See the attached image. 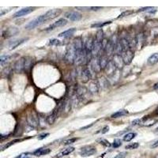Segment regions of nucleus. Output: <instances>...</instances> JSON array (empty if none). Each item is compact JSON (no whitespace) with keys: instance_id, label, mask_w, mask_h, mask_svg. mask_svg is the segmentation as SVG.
<instances>
[{"instance_id":"nucleus-44","label":"nucleus","mask_w":158,"mask_h":158,"mask_svg":"<svg viewBox=\"0 0 158 158\" xmlns=\"http://www.w3.org/2000/svg\"><path fill=\"white\" fill-rule=\"evenodd\" d=\"M155 133L157 134H158V127H157V128L155 129Z\"/></svg>"},{"instance_id":"nucleus-41","label":"nucleus","mask_w":158,"mask_h":158,"mask_svg":"<svg viewBox=\"0 0 158 158\" xmlns=\"http://www.w3.org/2000/svg\"><path fill=\"white\" fill-rule=\"evenodd\" d=\"M101 8H102V7H99V6L97 7V6H96V7H91L90 9H91L92 10H96H96H101Z\"/></svg>"},{"instance_id":"nucleus-7","label":"nucleus","mask_w":158,"mask_h":158,"mask_svg":"<svg viewBox=\"0 0 158 158\" xmlns=\"http://www.w3.org/2000/svg\"><path fill=\"white\" fill-rule=\"evenodd\" d=\"M34 10H35V7H25V8L22 9V10H18L17 12H16V13L13 15V17L16 18V17L25 16V15L32 13L33 11H34Z\"/></svg>"},{"instance_id":"nucleus-14","label":"nucleus","mask_w":158,"mask_h":158,"mask_svg":"<svg viewBox=\"0 0 158 158\" xmlns=\"http://www.w3.org/2000/svg\"><path fill=\"white\" fill-rule=\"evenodd\" d=\"M91 66L93 69L94 71H101V64H100V59L98 58L95 56V59H93L91 61Z\"/></svg>"},{"instance_id":"nucleus-20","label":"nucleus","mask_w":158,"mask_h":158,"mask_svg":"<svg viewBox=\"0 0 158 158\" xmlns=\"http://www.w3.org/2000/svg\"><path fill=\"white\" fill-rule=\"evenodd\" d=\"M57 113H58V110H55L54 112H52V114L49 115L47 117V122H48V124L52 125V124L55 123V121L56 118H57V115H58Z\"/></svg>"},{"instance_id":"nucleus-16","label":"nucleus","mask_w":158,"mask_h":158,"mask_svg":"<svg viewBox=\"0 0 158 158\" xmlns=\"http://www.w3.org/2000/svg\"><path fill=\"white\" fill-rule=\"evenodd\" d=\"M158 63V52L151 55L150 57L148 58L147 63L148 65L153 66Z\"/></svg>"},{"instance_id":"nucleus-11","label":"nucleus","mask_w":158,"mask_h":158,"mask_svg":"<svg viewBox=\"0 0 158 158\" xmlns=\"http://www.w3.org/2000/svg\"><path fill=\"white\" fill-rule=\"evenodd\" d=\"M28 38H22V39H18V40H14V41H11L10 43L9 44V48L10 50H14L17 47H18L22 44H23L25 41H26Z\"/></svg>"},{"instance_id":"nucleus-1","label":"nucleus","mask_w":158,"mask_h":158,"mask_svg":"<svg viewBox=\"0 0 158 158\" xmlns=\"http://www.w3.org/2000/svg\"><path fill=\"white\" fill-rule=\"evenodd\" d=\"M76 57V48L74 44H70L66 49L65 54V60L69 63H73L75 61Z\"/></svg>"},{"instance_id":"nucleus-22","label":"nucleus","mask_w":158,"mask_h":158,"mask_svg":"<svg viewBox=\"0 0 158 158\" xmlns=\"http://www.w3.org/2000/svg\"><path fill=\"white\" fill-rule=\"evenodd\" d=\"M137 134L136 133H133V132H131V133H128L127 134H125L124 135V137H123V141L124 142H131V140H133L135 137H136Z\"/></svg>"},{"instance_id":"nucleus-35","label":"nucleus","mask_w":158,"mask_h":158,"mask_svg":"<svg viewBox=\"0 0 158 158\" xmlns=\"http://www.w3.org/2000/svg\"><path fill=\"white\" fill-rule=\"evenodd\" d=\"M59 44H60V41H59V40H56V39L51 40L49 43L50 45H59Z\"/></svg>"},{"instance_id":"nucleus-33","label":"nucleus","mask_w":158,"mask_h":158,"mask_svg":"<svg viewBox=\"0 0 158 158\" xmlns=\"http://www.w3.org/2000/svg\"><path fill=\"white\" fill-rule=\"evenodd\" d=\"M99 142L101 144H102L104 146H106V147H109V146H111V144H110V142L108 141H107L106 139H100L99 140Z\"/></svg>"},{"instance_id":"nucleus-23","label":"nucleus","mask_w":158,"mask_h":158,"mask_svg":"<svg viewBox=\"0 0 158 158\" xmlns=\"http://www.w3.org/2000/svg\"><path fill=\"white\" fill-rule=\"evenodd\" d=\"M108 56H102V57L100 59V64H101V68H104L106 67L107 65L108 64Z\"/></svg>"},{"instance_id":"nucleus-46","label":"nucleus","mask_w":158,"mask_h":158,"mask_svg":"<svg viewBox=\"0 0 158 158\" xmlns=\"http://www.w3.org/2000/svg\"><path fill=\"white\" fill-rule=\"evenodd\" d=\"M156 158H158V156H157V157H156Z\"/></svg>"},{"instance_id":"nucleus-8","label":"nucleus","mask_w":158,"mask_h":158,"mask_svg":"<svg viewBox=\"0 0 158 158\" xmlns=\"http://www.w3.org/2000/svg\"><path fill=\"white\" fill-rule=\"evenodd\" d=\"M25 57L21 58L19 60H17L14 65V71L17 73H21L23 71H25Z\"/></svg>"},{"instance_id":"nucleus-4","label":"nucleus","mask_w":158,"mask_h":158,"mask_svg":"<svg viewBox=\"0 0 158 158\" xmlns=\"http://www.w3.org/2000/svg\"><path fill=\"white\" fill-rule=\"evenodd\" d=\"M61 13H62V10L60 9H53V10H50L47 11L46 13L44 14L45 22L57 17Z\"/></svg>"},{"instance_id":"nucleus-29","label":"nucleus","mask_w":158,"mask_h":158,"mask_svg":"<svg viewBox=\"0 0 158 158\" xmlns=\"http://www.w3.org/2000/svg\"><path fill=\"white\" fill-rule=\"evenodd\" d=\"M138 147H139V143H138V142H133V143H131L128 145H127L125 149H127V150H135Z\"/></svg>"},{"instance_id":"nucleus-31","label":"nucleus","mask_w":158,"mask_h":158,"mask_svg":"<svg viewBox=\"0 0 158 158\" xmlns=\"http://www.w3.org/2000/svg\"><path fill=\"white\" fill-rule=\"evenodd\" d=\"M134 12L132 10H127V11H124V12H123L122 14H120V16L118 17L117 18L118 19H120V18H123V17H127V16H129L130 14H133Z\"/></svg>"},{"instance_id":"nucleus-42","label":"nucleus","mask_w":158,"mask_h":158,"mask_svg":"<svg viewBox=\"0 0 158 158\" xmlns=\"http://www.w3.org/2000/svg\"><path fill=\"white\" fill-rule=\"evenodd\" d=\"M153 89L156 90H158V82L157 83H156V84L153 85Z\"/></svg>"},{"instance_id":"nucleus-6","label":"nucleus","mask_w":158,"mask_h":158,"mask_svg":"<svg viewBox=\"0 0 158 158\" xmlns=\"http://www.w3.org/2000/svg\"><path fill=\"white\" fill-rule=\"evenodd\" d=\"M65 17L72 22H78L82 19V15L76 11H69L65 14Z\"/></svg>"},{"instance_id":"nucleus-18","label":"nucleus","mask_w":158,"mask_h":158,"mask_svg":"<svg viewBox=\"0 0 158 158\" xmlns=\"http://www.w3.org/2000/svg\"><path fill=\"white\" fill-rule=\"evenodd\" d=\"M28 123L29 124L31 127H36L37 126H38V120L36 119V116L33 115H29V116H28Z\"/></svg>"},{"instance_id":"nucleus-26","label":"nucleus","mask_w":158,"mask_h":158,"mask_svg":"<svg viewBox=\"0 0 158 158\" xmlns=\"http://www.w3.org/2000/svg\"><path fill=\"white\" fill-rule=\"evenodd\" d=\"M112 22H98V23H95V24H93L91 25V27L93 28H101L104 27L105 25H108V24H111Z\"/></svg>"},{"instance_id":"nucleus-9","label":"nucleus","mask_w":158,"mask_h":158,"mask_svg":"<svg viewBox=\"0 0 158 158\" xmlns=\"http://www.w3.org/2000/svg\"><path fill=\"white\" fill-rule=\"evenodd\" d=\"M122 57H123V62L126 64H129V63H131V60L134 58V53L132 52V51H131V49L127 50V51H123L122 53Z\"/></svg>"},{"instance_id":"nucleus-30","label":"nucleus","mask_w":158,"mask_h":158,"mask_svg":"<svg viewBox=\"0 0 158 158\" xmlns=\"http://www.w3.org/2000/svg\"><path fill=\"white\" fill-rule=\"evenodd\" d=\"M121 145H122V142H121L120 139H115V140H114V142L112 144V147L114 148V149L119 148Z\"/></svg>"},{"instance_id":"nucleus-40","label":"nucleus","mask_w":158,"mask_h":158,"mask_svg":"<svg viewBox=\"0 0 158 158\" xmlns=\"http://www.w3.org/2000/svg\"><path fill=\"white\" fill-rule=\"evenodd\" d=\"M108 131H109V127H108V126H106V127H104V128L102 129V131H101V133L105 134V133H107V132H108Z\"/></svg>"},{"instance_id":"nucleus-15","label":"nucleus","mask_w":158,"mask_h":158,"mask_svg":"<svg viewBox=\"0 0 158 158\" xmlns=\"http://www.w3.org/2000/svg\"><path fill=\"white\" fill-rule=\"evenodd\" d=\"M76 31V29L74 28H71L70 29H67L59 34V37H63V38H67V37H70L71 36H72L75 33Z\"/></svg>"},{"instance_id":"nucleus-21","label":"nucleus","mask_w":158,"mask_h":158,"mask_svg":"<svg viewBox=\"0 0 158 158\" xmlns=\"http://www.w3.org/2000/svg\"><path fill=\"white\" fill-rule=\"evenodd\" d=\"M128 114V111H127L125 109H123V110H120V111H117L116 112H115L112 115L111 117L113 118V119H116V118L122 117V116H124Z\"/></svg>"},{"instance_id":"nucleus-25","label":"nucleus","mask_w":158,"mask_h":158,"mask_svg":"<svg viewBox=\"0 0 158 158\" xmlns=\"http://www.w3.org/2000/svg\"><path fill=\"white\" fill-rule=\"evenodd\" d=\"M89 89L90 92H92V93H96V92L98 91V85H97V84H96L95 82H93L89 84Z\"/></svg>"},{"instance_id":"nucleus-43","label":"nucleus","mask_w":158,"mask_h":158,"mask_svg":"<svg viewBox=\"0 0 158 158\" xmlns=\"http://www.w3.org/2000/svg\"><path fill=\"white\" fill-rule=\"evenodd\" d=\"M155 114L157 115H158V108L157 109H156V111H155Z\"/></svg>"},{"instance_id":"nucleus-37","label":"nucleus","mask_w":158,"mask_h":158,"mask_svg":"<svg viewBox=\"0 0 158 158\" xmlns=\"http://www.w3.org/2000/svg\"><path fill=\"white\" fill-rule=\"evenodd\" d=\"M142 123V120H138V119H137V120H134L132 121V123H131V124L133 126H137V125H139L140 123Z\"/></svg>"},{"instance_id":"nucleus-3","label":"nucleus","mask_w":158,"mask_h":158,"mask_svg":"<svg viewBox=\"0 0 158 158\" xmlns=\"http://www.w3.org/2000/svg\"><path fill=\"white\" fill-rule=\"evenodd\" d=\"M96 153V148L94 146H93V145H86V146H84V147L82 148V150H81L79 153L82 157H87L93 156Z\"/></svg>"},{"instance_id":"nucleus-17","label":"nucleus","mask_w":158,"mask_h":158,"mask_svg":"<svg viewBox=\"0 0 158 158\" xmlns=\"http://www.w3.org/2000/svg\"><path fill=\"white\" fill-rule=\"evenodd\" d=\"M82 78L83 82H87L91 78V73H90L89 70L87 67L83 69L82 74Z\"/></svg>"},{"instance_id":"nucleus-5","label":"nucleus","mask_w":158,"mask_h":158,"mask_svg":"<svg viewBox=\"0 0 158 158\" xmlns=\"http://www.w3.org/2000/svg\"><path fill=\"white\" fill-rule=\"evenodd\" d=\"M67 24V21L65 19V18H60L57 21V22L52 23L51 25L47 28L46 31H52V30L55 29H57V28L63 27V26H65Z\"/></svg>"},{"instance_id":"nucleus-34","label":"nucleus","mask_w":158,"mask_h":158,"mask_svg":"<svg viewBox=\"0 0 158 158\" xmlns=\"http://www.w3.org/2000/svg\"><path fill=\"white\" fill-rule=\"evenodd\" d=\"M78 140V138H71V139H68V140H66L65 142V143L64 144L65 145H71V144H73L74 142H75Z\"/></svg>"},{"instance_id":"nucleus-24","label":"nucleus","mask_w":158,"mask_h":158,"mask_svg":"<svg viewBox=\"0 0 158 158\" xmlns=\"http://www.w3.org/2000/svg\"><path fill=\"white\" fill-rule=\"evenodd\" d=\"M33 65V59L30 57H25V71H29L31 66Z\"/></svg>"},{"instance_id":"nucleus-38","label":"nucleus","mask_w":158,"mask_h":158,"mask_svg":"<svg viewBox=\"0 0 158 158\" xmlns=\"http://www.w3.org/2000/svg\"><path fill=\"white\" fill-rule=\"evenodd\" d=\"M126 155H127V153L122 152V153H120V154H118L116 157H115L114 158H124L126 157Z\"/></svg>"},{"instance_id":"nucleus-39","label":"nucleus","mask_w":158,"mask_h":158,"mask_svg":"<svg viewBox=\"0 0 158 158\" xmlns=\"http://www.w3.org/2000/svg\"><path fill=\"white\" fill-rule=\"evenodd\" d=\"M157 147H158V140H157V141H155V142H153V144L151 145V148H152V149H155V148Z\"/></svg>"},{"instance_id":"nucleus-10","label":"nucleus","mask_w":158,"mask_h":158,"mask_svg":"<svg viewBox=\"0 0 158 158\" xmlns=\"http://www.w3.org/2000/svg\"><path fill=\"white\" fill-rule=\"evenodd\" d=\"M17 33H18V29L17 28H9L3 32V36L5 38H9L13 36H15Z\"/></svg>"},{"instance_id":"nucleus-32","label":"nucleus","mask_w":158,"mask_h":158,"mask_svg":"<svg viewBox=\"0 0 158 158\" xmlns=\"http://www.w3.org/2000/svg\"><path fill=\"white\" fill-rule=\"evenodd\" d=\"M20 142V140H18V139H17V140H14V141H12V142H10V143H8V144H6L5 145H3V146H2V151L4 150H6V149H7L8 147H10V145H12L13 144H14V143H16V142Z\"/></svg>"},{"instance_id":"nucleus-12","label":"nucleus","mask_w":158,"mask_h":158,"mask_svg":"<svg viewBox=\"0 0 158 158\" xmlns=\"http://www.w3.org/2000/svg\"><path fill=\"white\" fill-rule=\"evenodd\" d=\"M49 153H51V150L48 149V148H39L38 150L33 152V155L36 156V157H41L43 155H47Z\"/></svg>"},{"instance_id":"nucleus-36","label":"nucleus","mask_w":158,"mask_h":158,"mask_svg":"<svg viewBox=\"0 0 158 158\" xmlns=\"http://www.w3.org/2000/svg\"><path fill=\"white\" fill-rule=\"evenodd\" d=\"M49 136V133H44V134H41L38 136V139L39 140H43V139L46 138L47 137Z\"/></svg>"},{"instance_id":"nucleus-19","label":"nucleus","mask_w":158,"mask_h":158,"mask_svg":"<svg viewBox=\"0 0 158 158\" xmlns=\"http://www.w3.org/2000/svg\"><path fill=\"white\" fill-rule=\"evenodd\" d=\"M74 150H75V148H74V147L66 148V149H65L64 150H63L62 152H60L59 153H58L57 155L55 156V157L59 158V157H64V156L68 155V154L71 153L72 152H74Z\"/></svg>"},{"instance_id":"nucleus-27","label":"nucleus","mask_w":158,"mask_h":158,"mask_svg":"<svg viewBox=\"0 0 158 158\" xmlns=\"http://www.w3.org/2000/svg\"><path fill=\"white\" fill-rule=\"evenodd\" d=\"M157 10L155 7H144V8L140 9L138 12H149V13H155Z\"/></svg>"},{"instance_id":"nucleus-2","label":"nucleus","mask_w":158,"mask_h":158,"mask_svg":"<svg viewBox=\"0 0 158 158\" xmlns=\"http://www.w3.org/2000/svg\"><path fill=\"white\" fill-rule=\"evenodd\" d=\"M44 23H45V22H44V16L42 14L41 16H39L38 17H36V19L33 20L32 22H30L28 25H25V29H33L40 26V25H43Z\"/></svg>"},{"instance_id":"nucleus-45","label":"nucleus","mask_w":158,"mask_h":158,"mask_svg":"<svg viewBox=\"0 0 158 158\" xmlns=\"http://www.w3.org/2000/svg\"><path fill=\"white\" fill-rule=\"evenodd\" d=\"M22 158H29V157H22Z\"/></svg>"},{"instance_id":"nucleus-28","label":"nucleus","mask_w":158,"mask_h":158,"mask_svg":"<svg viewBox=\"0 0 158 158\" xmlns=\"http://www.w3.org/2000/svg\"><path fill=\"white\" fill-rule=\"evenodd\" d=\"M10 55H1V57H0V63H1V65H4V63H6L10 59Z\"/></svg>"},{"instance_id":"nucleus-13","label":"nucleus","mask_w":158,"mask_h":158,"mask_svg":"<svg viewBox=\"0 0 158 158\" xmlns=\"http://www.w3.org/2000/svg\"><path fill=\"white\" fill-rule=\"evenodd\" d=\"M123 63H124V62H123L122 55L115 54V55L114 56V59H113V63L115 64V66L116 67H122Z\"/></svg>"}]
</instances>
